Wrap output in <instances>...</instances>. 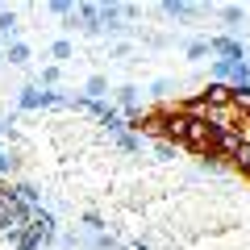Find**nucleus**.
I'll list each match as a JSON object with an SVG mask.
<instances>
[{
  "label": "nucleus",
  "mask_w": 250,
  "mask_h": 250,
  "mask_svg": "<svg viewBox=\"0 0 250 250\" xmlns=\"http://www.w3.org/2000/svg\"><path fill=\"white\" fill-rule=\"evenodd\" d=\"M50 238H54V221H50V213H42V208H38L34 221L25 225V233H21L13 246H17V250H38V246H46Z\"/></svg>",
  "instance_id": "f257e3e1"
},
{
  "label": "nucleus",
  "mask_w": 250,
  "mask_h": 250,
  "mask_svg": "<svg viewBox=\"0 0 250 250\" xmlns=\"http://www.w3.org/2000/svg\"><path fill=\"white\" fill-rule=\"evenodd\" d=\"M117 104L121 108H138V100H142V92H138V83H121V88H113Z\"/></svg>",
  "instance_id": "f03ea898"
},
{
  "label": "nucleus",
  "mask_w": 250,
  "mask_h": 250,
  "mask_svg": "<svg viewBox=\"0 0 250 250\" xmlns=\"http://www.w3.org/2000/svg\"><path fill=\"white\" fill-rule=\"evenodd\" d=\"M205 54H213V42H205V38H192V42L184 46V59L188 62H200Z\"/></svg>",
  "instance_id": "7ed1b4c3"
},
{
  "label": "nucleus",
  "mask_w": 250,
  "mask_h": 250,
  "mask_svg": "<svg viewBox=\"0 0 250 250\" xmlns=\"http://www.w3.org/2000/svg\"><path fill=\"white\" fill-rule=\"evenodd\" d=\"M4 59H9L13 67H25V62H29V46L25 42H9V46H4Z\"/></svg>",
  "instance_id": "20e7f679"
},
{
  "label": "nucleus",
  "mask_w": 250,
  "mask_h": 250,
  "mask_svg": "<svg viewBox=\"0 0 250 250\" xmlns=\"http://www.w3.org/2000/svg\"><path fill=\"white\" fill-rule=\"evenodd\" d=\"M17 13L13 9H0V38H13V42H17Z\"/></svg>",
  "instance_id": "39448f33"
},
{
  "label": "nucleus",
  "mask_w": 250,
  "mask_h": 250,
  "mask_svg": "<svg viewBox=\"0 0 250 250\" xmlns=\"http://www.w3.org/2000/svg\"><path fill=\"white\" fill-rule=\"evenodd\" d=\"M163 13H167V17H200V4H175V0H167Z\"/></svg>",
  "instance_id": "423d86ee"
},
{
  "label": "nucleus",
  "mask_w": 250,
  "mask_h": 250,
  "mask_svg": "<svg viewBox=\"0 0 250 250\" xmlns=\"http://www.w3.org/2000/svg\"><path fill=\"white\" fill-rule=\"evenodd\" d=\"M71 54H75V46L67 42V38H54V42H50V59H54V62H67Z\"/></svg>",
  "instance_id": "0eeeda50"
},
{
  "label": "nucleus",
  "mask_w": 250,
  "mask_h": 250,
  "mask_svg": "<svg viewBox=\"0 0 250 250\" xmlns=\"http://www.w3.org/2000/svg\"><path fill=\"white\" fill-rule=\"evenodd\" d=\"M83 92H88V100H100L108 92V80L104 75H88V83H83Z\"/></svg>",
  "instance_id": "6e6552de"
},
{
  "label": "nucleus",
  "mask_w": 250,
  "mask_h": 250,
  "mask_svg": "<svg viewBox=\"0 0 250 250\" xmlns=\"http://www.w3.org/2000/svg\"><path fill=\"white\" fill-rule=\"evenodd\" d=\"M59 80H62V67H59V62H50V67H42V83H46V88H54Z\"/></svg>",
  "instance_id": "1a4fd4ad"
},
{
  "label": "nucleus",
  "mask_w": 250,
  "mask_h": 250,
  "mask_svg": "<svg viewBox=\"0 0 250 250\" xmlns=\"http://www.w3.org/2000/svg\"><path fill=\"white\" fill-rule=\"evenodd\" d=\"M221 21H225V25H238V21H242V9H238V4H225V9H221Z\"/></svg>",
  "instance_id": "9d476101"
},
{
  "label": "nucleus",
  "mask_w": 250,
  "mask_h": 250,
  "mask_svg": "<svg viewBox=\"0 0 250 250\" xmlns=\"http://www.w3.org/2000/svg\"><path fill=\"white\" fill-rule=\"evenodd\" d=\"M154 159H159V163H171V159H175V146H171V142H159V146H154Z\"/></svg>",
  "instance_id": "9b49d317"
},
{
  "label": "nucleus",
  "mask_w": 250,
  "mask_h": 250,
  "mask_svg": "<svg viewBox=\"0 0 250 250\" xmlns=\"http://www.w3.org/2000/svg\"><path fill=\"white\" fill-rule=\"evenodd\" d=\"M150 92H154V96H167V92H171V80H154Z\"/></svg>",
  "instance_id": "f8f14e48"
},
{
  "label": "nucleus",
  "mask_w": 250,
  "mask_h": 250,
  "mask_svg": "<svg viewBox=\"0 0 250 250\" xmlns=\"http://www.w3.org/2000/svg\"><path fill=\"white\" fill-rule=\"evenodd\" d=\"M50 13H59V17H71V4H67V0H54Z\"/></svg>",
  "instance_id": "ddd939ff"
},
{
  "label": "nucleus",
  "mask_w": 250,
  "mask_h": 250,
  "mask_svg": "<svg viewBox=\"0 0 250 250\" xmlns=\"http://www.w3.org/2000/svg\"><path fill=\"white\" fill-rule=\"evenodd\" d=\"M0 59H4V46H0Z\"/></svg>",
  "instance_id": "4468645a"
}]
</instances>
